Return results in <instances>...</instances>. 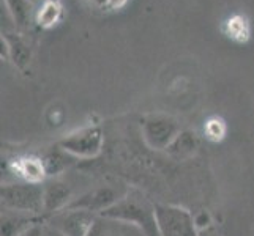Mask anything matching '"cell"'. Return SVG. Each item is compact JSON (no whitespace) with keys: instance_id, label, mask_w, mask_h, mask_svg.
I'll return each instance as SVG.
<instances>
[{"instance_id":"obj_1","label":"cell","mask_w":254,"mask_h":236,"mask_svg":"<svg viewBox=\"0 0 254 236\" xmlns=\"http://www.w3.org/2000/svg\"><path fill=\"white\" fill-rule=\"evenodd\" d=\"M100 217L104 221L133 224L141 229L145 236H160L155 205L148 203V200L139 192H128L119 202L104 209Z\"/></svg>"},{"instance_id":"obj_2","label":"cell","mask_w":254,"mask_h":236,"mask_svg":"<svg viewBox=\"0 0 254 236\" xmlns=\"http://www.w3.org/2000/svg\"><path fill=\"white\" fill-rule=\"evenodd\" d=\"M2 197V208L13 209V211L43 214V185L41 183H11L3 185L0 190Z\"/></svg>"},{"instance_id":"obj_3","label":"cell","mask_w":254,"mask_h":236,"mask_svg":"<svg viewBox=\"0 0 254 236\" xmlns=\"http://www.w3.org/2000/svg\"><path fill=\"white\" fill-rule=\"evenodd\" d=\"M104 136L100 126H85L74 131V133L65 136L59 141L57 146L73 157L81 159H92L96 157L103 150Z\"/></svg>"},{"instance_id":"obj_4","label":"cell","mask_w":254,"mask_h":236,"mask_svg":"<svg viewBox=\"0 0 254 236\" xmlns=\"http://www.w3.org/2000/svg\"><path fill=\"white\" fill-rule=\"evenodd\" d=\"M160 236H199L194 216L175 205H155Z\"/></svg>"},{"instance_id":"obj_5","label":"cell","mask_w":254,"mask_h":236,"mask_svg":"<svg viewBox=\"0 0 254 236\" xmlns=\"http://www.w3.org/2000/svg\"><path fill=\"white\" fill-rule=\"evenodd\" d=\"M180 128L172 117L155 113L148 115L142 120V136L145 143L156 151H164L171 145L177 134L180 133Z\"/></svg>"},{"instance_id":"obj_6","label":"cell","mask_w":254,"mask_h":236,"mask_svg":"<svg viewBox=\"0 0 254 236\" xmlns=\"http://www.w3.org/2000/svg\"><path fill=\"white\" fill-rule=\"evenodd\" d=\"M98 214L77 208H65L49 216L48 225L65 236H85L98 219Z\"/></svg>"},{"instance_id":"obj_7","label":"cell","mask_w":254,"mask_h":236,"mask_svg":"<svg viewBox=\"0 0 254 236\" xmlns=\"http://www.w3.org/2000/svg\"><path fill=\"white\" fill-rule=\"evenodd\" d=\"M122 197H119L117 190L109 186H100L95 188L89 192H85L81 197L73 198L71 203L66 208H77V209H85V211H92L95 214H101L104 209H108L116 202H119Z\"/></svg>"},{"instance_id":"obj_8","label":"cell","mask_w":254,"mask_h":236,"mask_svg":"<svg viewBox=\"0 0 254 236\" xmlns=\"http://www.w3.org/2000/svg\"><path fill=\"white\" fill-rule=\"evenodd\" d=\"M71 189L60 180L43 183V214H56L71 203Z\"/></svg>"},{"instance_id":"obj_9","label":"cell","mask_w":254,"mask_h":236,"mask_svg":"<svg viewBox=\"0 0 254 236\" xmlns=\"http://www.w3.org/2000/svg\"><path fill=\"white\" fill-rule=\"evenodd\" d=\"M2 236H22L25 232H29L32 227L41 224V216L13 211V209H2Z\"/></svg>"},{"instance_id":"obj_10","label":"cell","mask_w":254,"mask_h":236,"mask_svg":"<svg viewBox=\"0 0 254 236\" xmlns=\"http://www.w3.org/2000/svg\"><path fill=\"white\" fill-rule=\"evenodd\" d=\"M197 150H199L197 136L192 131L183 129L171 142V145L166 148L164 153L174 161H187L194 156Z\"/></svg>"},{"instance_id":"obj_11","label":"cell","mask_w":254,"mask_h":236,"mask_svg":"<svg viewBox=\"0 0 254 236\" xmlns=\"http://www.w3.org/2000/svg\"><path fill=\"white\" fill-rule=\"evenodd\" d=\"M2 45L8 49V54H10L13 63L17 68L24 69L29 65L30 49L21 37H17V35H6V37L2 40Z\"/></svg>"},{"instance_id":"obj_12","label":"cell","mask_w":254,"mask_h":236,"mask_svg":"<svg viewBox=\"0 0 254 236\" xmlns=\"http://www.w3.org/2000/svg\"><path fill=\"white\" fill-rule=\"evenodd\" d=\"M6 5L14 22L22 29L29 27L32 22V6L29 0H6Z\"/></svg>"},{"instance_id":"obj_13","label":"cell","mask_w":254,"mask_h":236,"mask_svg":"<svg viewBox=\"0 0 254 236\" xmlns=\"http://www.w3.org/2000/svg\"><path fill=\"white\" fill-rule=\"evenodd\" d=\"M66 154L64 150H52L49 151L45 157L41 159V164H43V169H45V173L48 175V177H56V175H59L62 170H65L68 167V161L66 157L64 156Z\"/></svg>"},{"instance_id":"obj_14","label":"cell","mask_w":254,"mask_h":236,"mask_svg":"<svg viewBox=\"0 0 254 236\" xmlns=\"http://www.w3.org/2000/svg\"><path fill=\"white\" fill-rule=\"evenodd\" d=\"M60 14V6L59 3L56 2V0H48V2L43 5V10L40 11V16H38V21L41 25H45V27H49V25H52L57 17Z\"/></svg>"},{"instance_id":"obj_15","label":"cell","mask_w":254,"mask_h":236,"mask_svg":"<svg viewBox=\"0 0 254 236\" xmlns=\"http://www.w3.org/2000/svg\"><path fill=\"white\" fill-rule=\"evenodd\" d=\"M194 224L197 227V230H204L212 227V217H210L208 211H200L194 216Z\"/></svg>"},{"instance_id":"obj_16","label":"cell","mask_w":254,"mask_h":236,"mask_svg":"<svg viewBox=\"0 0 254 236\" xmlns=\"http://www.w3.org/2000/svg\"><path fill=\"white\" fill-rule=\"evenodd\" d=\"M85 236H109L108 229H106V225H104L101 217L96 219V222L92 225V229L89 230V233H87Z\"/></svg>"},{"instance_id":"obj_17","label":"cell","mask_w":254,"mask_h":236,"mask_svg":"<svg viewBox=\"0 0 254 236\" xmlns=\"http://www.w3.org/2000/svg\"><path fill=\"white\" fill-rule=\"evenodd\" d=\"M22 236H45V227H43L41 224L32 227V229L29 232H25Z\"/></svg>"},{"instance_id":"obj_18","label":"cell","mask_w":254,"mask_h":236,"mask_svg":"<svg viewBox=\"0 0 254 236\" xmlns=\"http://www.w3.org/2000/svg\"><path fill=\"white\" fill-rule=\"evenodd\" d=\"M199 236H220V233H218V230L212 225V227H208V229L199 230Z\"/></svg>"},{"instance_id":"obj_19","label":"cell","mask_w":254,"mask_h":236,"mask_svg":"<svg viewBox=\"0 0 254 236\" xmlns=\"http://www.w3.org/2000/svg\"><path fill=\"white\" fill-rule=\"evenodd\" d=\"M45 236H65V235H62L60 232H57V230H54L52 227H45Z\"/></svg>"}]
</instances>
